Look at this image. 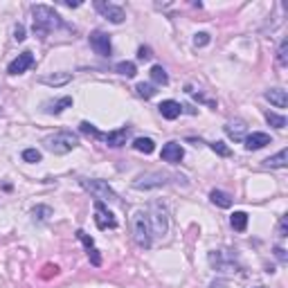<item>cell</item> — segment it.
I'll list each match as a JSON object with an SVG mask.
<instances>
[{
    "mask_svg": "<svg viewBox=\"0 0 288 288\" xmlns=\"http://www.w3.org/2000/svg\"><path fill=\"white\" fill-rule=\"evenodd\" d=\"M32 16H34V32L41 36V38H45L50 32L59 30L61 25H63L59 14L47 5H34L32 7Z\"/></svg>",
    "mask_w": 288,
    "mask_h": 288,
    "instance_id": "1",
    "label": "cell"
},
{
    "mask_svg": "<svg viewBox=\"0 0 288 288\" xmlns=\"http://www.w3.org/2000/svg\"><path fill=\"white\" fill-rule=\"evenodd\" d=\"M131 230H133V239H135L137 246L142 248H151L153 243V228L151 221H149V212L144 210H137L131 218Z\"/></svg>",
    "mask_w": 288,
    "mask_h": 288,
    "instance_id": "2",
    "label": "cell"
},
{
    "mask_svg": "<svg viewBox=\"0 0 288 288\" xmlns=\"http://www.w3.org/2000/svg\"><path fill=\"white\" fill-rule=\"evenodd\" d=\"M79 144V137L75 135V133H70V131H59V133H54V135H50L45 140V147L47 151L57 153V155H63V153H70L72 149Z\"/></svg>",
    "mask_w": 288,
    "mask_h": 288,
    "instance_id": "3",
    "label": "cell"
},
{
    "mask_svg": "<svg viewBox=\"0 0 288 288\" xmlns=\"http://www.w3.org/2000/svg\"><path fill=\"white\" fill-rule=\"evenodd\" d=\"M81 187L86 189V192H90V194L97 200H101V203H104V200H108V203H115V200H117V194H115V192L108 187V182H104V180H88V178H83Z\"/></svg>",
    "mask_w": 288,
    "mask_h": 288,
    "instance_id": "4",
    "label": "cell"
},
{
    "mask_svg": "<svg viewBox=\"0 0 288 288\" xmlns=\"http://www.w3.org/2000/svg\"><path fill=\"white\" fill-rule=\"evenodd\" d=\"M95 223H97L99 230H108V228L115 230L117 228V221H115L113 212L101 203V200H95Z\"/></svg>",
    "mask_w": 288,
    "mask_h": 288,
    "instance_id": "5",
    "label": "cell"
},
{
    "mask_svg": "<svg viewBox=\"0 0 288 288\" xmlns=\"http://www.w3.org/2000/svg\"><path fill=\"white\" fill-rule=\"evenodd\" d=\"M95 9H97L104 18H108L111 23H115V25L124 23V18H126V14H124L122 7L113 5V2H104V0H97V2H95Z\"/></svg>",
    "mask_w": 288,
    "mask_h": 288,
    "instance_id": "6",
    "label": "cell"
},
{
    "mask_svg": "<svg viewBox=\"0 0 288 288\" xmlns=\"http://www.w3.org/2000/svg\"><path fill=\"white\" fill-rule=\"evenodd\" d=\"M90 47H93L99 57H111V52H113L111 36L104 34V32H99V30L93 32V34H90Z\"/></svg>",
    "mask_w": 288,
    "mask_h": 288,
    "instance_id": "7",
    "label": "cell"
},
{
    "mask_svg": "<svg viewBox=\"0 0 288 288\" xmlns=\"http://www.w3.org/2000/svg\"><path fill=\"white\" fill-rule=\"evenodd\" d=\"M210 264L216 268L218 272H234L236 264H234V257L228 252H210Z\"/></svg>",
    "mask_w": 288,
    "mask_h": 288,
    "instance_id": "8",
    "label": "cell"
},
{
    "mask_svg": "<svg viewBox=\"0 0 288 288\" xmlns=\"http://www.w3.org/2000/svg\"><path fill=\"white\" fill-rule=\"evenodd\" d=\"M149 221H151L153 234H165L167 232V212L160 205H153L151 214H149Z\"/></svg>",
    "mask_w": 288,
    "mask_h": 288,
    "instance_id": "9",
    "label": "cell"
},
{
    "mask_svg": "<svg viewBox=\"0 0 288 288\" xmlns=\"http://www.w3.org/2000/svg\"><path fill=\"white\" fill-rule=\"evenodd\" d=\"M32 65H34V57H32V52H23V54H18L16 59L9 63L7 72H9V75H23L25 70H30Z\"/></svg>",
    "mask_w": 288,
    "mask_h": 288,
    "instance_id": "10",
    "label": "cell"
},
{
    "mask_svg": "<svg viewBox=\"0 0 288 288\" xmlns=\"http://www.w3.org/2000/svg\"><path fill=\"white\" fill-rule=\"evenodd\" d=\"M182 155H185V151H182V147L178 144V142H169V144L162 147V160H165V162L176 165V162L182 160Z\"/></svg>",
    "mask_w": 288,
    "mask_h": 288,
    "instance_id": "11",
    "label": "cell"
},
{
    "mask_svg": "<svg viewBox=\"0 0 288 288\" xmlns=\"http://www.w3.org/2000/svg\"><path fill=\"white\" fill-rule=\"evenodd\" d=\"M243 142H246L248 151H257V149H264L266 144H270V135L268 133H250Z\"/></svg>",
    "mask_w": 288,
    "mask_h": 288,
    "instance_id": "12",
    "label": "cell"
},
{
    "mask_svg": "<svg viewBox=\"0 0 288 288\" xmlns=\"http://www.w3.org/2000/svg\"><path fill=\"white\" fill-rule=\"evenodd\" d=\"M158 111H160V115L165 119H176V117H180V113H182V106L178 104V101H173V99H167V101H162L158 106Z\"/></svg>",
    "mask_w": 288,
    "mask_h": 288,
    "instance_id": "13",
    "label": "cell"
},
{
    "mask_svg": "<svg viewBox=\"0 0 288 288\" xmlns=\"http://www.w3.org/2000/svg\"><path fill=\"white\" fill-rule=\"evenodd\" d=\"M160 185H165V176H160V173H149V178L147 176H140L135 182H133V187H135V189L160 187Z\"/></svg>",
    "mask_w": 288,
    "mask_h": 288,
    "instance_id": "14",
    "label": "cell"
},
{
    "mask_svg": "<svg viewBox=\"0 0 288 288\" xmlns=\"http://www.w3.org/2000/svg\"><path fill=\"white\" fill-rule=\"evenodd\" d=\"M225 133H228L230 140H234V142L246 140V124H243L241 119H236V122H228V124H225Z\"/></svg>",
    "mask_w": 288,
    "mask_h": 288,
    "instance_id": "15",
    "label": "cell"
},
{
    "mask_svg": "<svg viewBox=\"0 0 288 288\" xmlns=\"http://www.w3.org/2000/svg\"><path fill=\"white\" fill-rule=\"evenodd\" d=\"M68 106H72V97H61V99H54V101H45V104H43V111H45L47 115H59V113Z\"/></svg>",
    "mask_w": 288,
    "mask_h": 288,
    "instance_id": "16",
    "label": "cell"
},
{
    "mask_svg": "<svg viewBox=\"0 0 288 288\" xmlns=\"http://www.w3.org/2000/svg\"><path fill=\"white\" fill-rule=\"evenodd\" d=\"M126 137H129V129H117V131H111L108 135H104V140H106L108 147L117 149L126 144Z\"/></svg>",
    "mask_w": 288,
    "mask_h": 288,
    "instance_id": "17",
    "label": "cell"
},
{
    "mask_svg": "<svg viewBox=\"0 0 288 288\" xmlns=\"http://www.w3.org/2000/svg\"><path fill=\"white\" fill-rule=\"evenodd\" d=\"M266 99L270 101V104H275L277 108H286L288 95H286V90H282V88H272V90L266 93Z\"/></svg>",
    "mask_w": 288,
    "mask_h": 288,
    "instance_id": "18",
    "label": "cell"
},
{
    "mask_svg": "<svg viewBox=\"0 0 288 288\" xmlns=\"http://www.w3.org/2000/svg\"><path fill=\"white\" fill-rule=\"evenodd\" d=\"M72 79L70 72H61V75H47V77H41L38 81L45 83V86H65V83Z\"/></svg>",
    "mask_w": 288,
    "mask_h": 288,
    "instance_id": "19",
    "label": "cell"
},
{
    "mask_svg": "<svg viewBox=\"0 0 288 288\" xmlns=\"http://www.w3.org/2000/svg\"><path fill=\"white\" fill-rule=\"evenodd\" d=\"M264 162H266V167H275V169H282V167L288 165V151H286V149H282V151L277 153V155H272V158L264 160Z\"/></svg>",
    "mask_w": 288,
    "mask_h": 288,
    "instance_id": "20",
    "label": "cell"
},
{
    "mask_svg": "<svg viewBox=\"0 0 288 288\" xmlns=\"http://www.w3.org/2000/svg\"><path fill=\"white\" fill-rule=\"evenodd\" d=\"M210 198H212L214 205L223 207V210H228V207H232V198H230L225 192H221V189H214L212 194H210Z\"/></svg>",
    "mask_w": 288,
    "mask_h": 288,
    "instance_id": "21",
    "label": "cell"
},
{
    "mask_svg": "<svg viewBox=\"0 0 288 288\" xmlns=\"http://www.w3.org/2000/svg\"><path fill=\"white\" fill-rule=\"evenodd\" d=\"M133 149L140 153H153L155 151V142H153L151 137H137V140L133 142Z\"/></svg>",
    "mask_w": 288,
    "mask_h": 288,
    "instance_id": "22",
    "label": "cell"
},
{
    "mask_svg": "<svg viewBox=\"0 0 288 288\" xmlns=\"http://www.w3.org/2000/svg\"><path fill=\"white\" fill-rule=\"evenodd\" d=\"M230 225L236 230V232H243L248 228V214L246 212H234L230 216Z\"/></svg>",
    "mask_w": 288,
    "mask_h": 288,
    "instance_id": "23",
    "label": "cell"
},
{
    "mask_svg": "<svg viewBox=\"0 0 288 288\" xmlns=\"http://www.w3.org/2000/svg\"><path fill=\"white\" fill-rule=\"evenodd\" d=\"M115 72H119V75H124V77H135L137 68L133 61H119V63L115 65Z\"/></svg>",
    "mask_w": 288,
    "mask_h": 288,
    "instance_id": "24",
    "label": "cell"
},
{
    "mask_svg": "<svg viewBox=\"0 0 288 288\" xmlns=\"http://www.w3.org/2000/svg\"><path fill=\"white\" fill-rule=\"evenodd\" d=\"M151 79L155 83H162V86H167V83H169V77H167V72H165V68H162V65H153V68H151Z\"/></svg>",
    "mask_w": 288,
    "mask_h": 288,
    "instance_id": "25",
    "label": "cell"
},
{
    "mask_svg": "<svg viewBox=\"0 0 288 288\" xmlns=\"http://www.w3.org/2000/svg\"><path fill=\"white\" fill-rule=\"evenodd\" d=\"M79 131H81L83 135L97 137V140H99V137H101V140H104V133H99V131L95 129V126H93V124H90V122H81V124H79Z\"/></svg>",
    "mask_w": 288,
    "mask_h": 288,
    "instance_id": "26",
    "label": "cell"
},
{
    "mask_svg": "<svg viewBox=\"0 0 288 288\" xmlns=\"http://www.w3.org/2000/svg\"><path fill=\"white\" fill-rule=\"evenodd\" d=\"M266 119H268V124L270 126H275V129H284L286 126V117L284 115H277V113H266Z\"/></svg>",
    "mask_w": 288,
    "mask_h": 288,
    "instance_id": "27",
    "label": "cell"
},
{
    "mask_svg": "<svg viewBox=\"0 0 288 288\" xmlns=\"http://www.w3.org/2000/svg\"><path fill=\"white\" fill-rule=\"evenodd\" d=\"M135 90H137L140 97H144V99H151L153 95H155V86H153V83H137Z\"/></svg>",
    "mask_w": 288,
    "mask_h": 288,
    "instance_id": "28",
    "label": "cell"
},
{
    "mask_svg": "<svg viewBox=\"0 0 288 288\" xmlns=\"http://www.w3.org/2000/svg\"><path fill=\"white\" fill-rule=\"evenodd\" d=\"M32 216H34V221H47V216H52V210L45 205H38V207H34Z\"/></svg>",
    "mask_w": 288,
    "mask_h": 288,
    "instance_id": "29",
    "label": "cell"
},
{
    "mask_svg": "<svg viewBox=\"0 0 288 288\" xmlns=\"http://www.w3.org/2000/svg\"><path fill=\"white\" fill-rule=\"evenodd\" d=\"M288 41H282L279 43V50H277V61L279 65H288Z\"/></svg>",
    "mask_w": 288,
    "mask_h": 288,
    "instance_id": "30",
    "label": "cell"
},
{
    "mask_svg": "<svg viewBox=\"0 0 288 288\" xmlns=\"http://www.w3.org/2000/svg\"><path fill=\"white\" fill-rule=\"evenodd\" d=\"M210 147H212V151L214 153H218V155H223V158H230V155H232V151H230V147H225L223 142H212V144H210Z\"/></svg>",
    "mask_w": 288,
    "mask_h": 288,
    "instance_id": "31",
    "label": "cell"
},
{
    "mask_svg": "<svg viewBox=\"0 0 288 288\" xmlns=\"http://www.w3.org/2000/svg\"><path fill=\"white\" fill-rule=\"evenodd\" d=\"M23 160L25 162H41V151H36V149H25Z\"/></svg>",
    "mask_w": 288,
    "mask_h": 288,
    "instance_id": "32",
    "label": "cell"
},
{
    "mask_svg": "<svg viewBox=\"0 0 288 288\" xmlns=\"http://www.w3.org/2000/svg\"><path fill=\"white\" fill-rule=\"evenodd\" d=\"M207 43H210V34H207V32H200V34L194 36V45L196 47H203V45H207Z\"/></svg>",
    "mask_w": 288,
    "mask_h": 288,
    "instance_id": "33",
    "label": "cell"
},
{
    "mask_svg": "<svg viewBox=\"0 0 288 288\" xmlns=\"http://www.w3.org/2000/svg\"><path fill=\"white\" fill-rule=\"evenodd\" d=\"M77 239H79V241H81L83 246L88 248V250H90V248L95 246V241H93V239H90L88 234H86V232H83V230H79V232H77Z\"/></svg>",
    "mask_w": 288,
    "mask_h": 288,
    "instance_id": "34",
    "label": "cell"
},
{
    "mask_svg": "<svg viewBox=\"0 0 288 288\" xmlns=\"http://www.w3.org/2000/svg\"><path fill=\"white\" fill-rule=\"evenodd\" d=\"M153 54H151V47H147V45H142L140 50H137V59L140 61H149Z\"/></svg>",
    "mask_w": 288,
    "mask_h": 288,
    "instance_id": "35",
    "label": "cell"
},
{
    "mask_svg": "<svg viewBox=\"0 0 288 288\" xmlns=\"http://www.w3.org/2000/svg\"><path fill=\"white\" fill-rule=\"evenodd\" d=\"M14 38H16L18 43H20V41H25V27H23L20 23H18L16 27H14Z\"/></svg>",
    "mask_w": 288,
    "mask_h": 288,
    "instance_id": "36",
    "label": "cell"
},
{
    "mask_svg": "<svg viewBox=\"0 0 288 288\" xmlns=\"http://www.w3.org/2000/svg\"><path fill=\"white\" fill-rule=\"evenodd\" d=\"M88 257H90V261H93V266H99L101 264V257H99V252H97L95 248H90V250H88Z\"/></svg>",
    "mask_w": 288,
    "mask_h": 288,
    "instance_id": "37",
    "label": "cell"
},
{
    "mask_svg": "<svg viewBox=\"0 0 288 288\" xmlns=\"http://www.w3.org/2000/svg\"><path fill=\"white\" fill-rule=\"evenodd\" d=\"M279 236H288V218L282 216V221H279Z\"/></svg>",
    "mask_w": 288,
    "mask_h": 288,
    "instance_id": "38",
    "label": "cell"
},
{
    "mask_svg": "<svg viewBox=\"0 0 288 288\" xmlns=\"http://www.w3.org/2000/svg\"><path fill=\"white\" fill-rule=\"evenodd\" d=\"M275 257L279 259L282 264H286V250H284L282 246H277V248H275Z\"/></svg>",
    "mask_w": 288,
    "mask_h": 288,
    "instance_id": "39",
    "label": "cell"
},
{
    "mask_svg": "<svg viewBox=\"0 0 288 288\" xmlns=\"http://www.w3.org/2000/svg\"><path fill=\"white\" fill-rule=\"evenodd\" d=\"M65 5H68V7H79L81 2H77V0H75V2H72V0H65Z\"/></svg>",
    "mask_w": 288,
    "mask_h": 288,
    "instance_id": "40",
    "label": "cell"
}]
</instances>
